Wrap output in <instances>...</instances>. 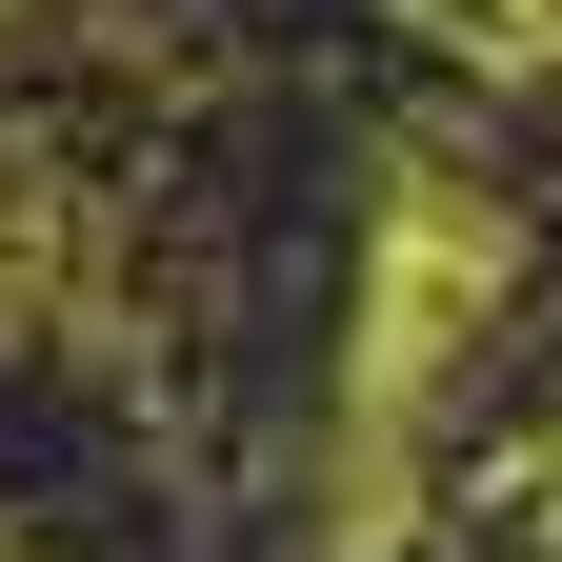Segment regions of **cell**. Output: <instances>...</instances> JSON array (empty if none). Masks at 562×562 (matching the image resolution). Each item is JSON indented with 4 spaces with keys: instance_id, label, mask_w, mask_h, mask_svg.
Returning a JSON list of instances; mask_svg holds the SVG:
<instances>
[{
    "instance_id": "6da1fadb",
    "label": "cell",
    "mask_w": 562,
    "mask_h": 562,
    "mask_svg": "<svg viewBox=\"0 0 562 562\" xmlns=\"http://www.w3.org/2000/svg\"><path fill=\"white\" fill-rule=\"evenodd\" d=\"M482 302H503V222L442 201V181H402L382 201V281H362V462L422 442V402H442V362H462Z\"/></svg>"
}]
</instances>
